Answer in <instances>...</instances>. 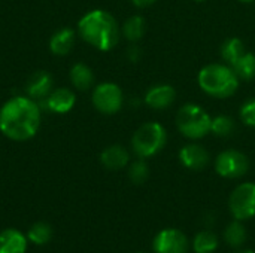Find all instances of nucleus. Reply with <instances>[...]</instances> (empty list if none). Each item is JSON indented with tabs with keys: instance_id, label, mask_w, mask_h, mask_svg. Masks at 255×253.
<instances>
[{
	"instance_id": "1",
	"label": "nucleus",
	"mask_w": 255,
	"mask_h": 253,
	"mask_svg": "<svg viewBox=\"0 0 255 253\" xmlns=\"http://www.w3.org/2000/svg\"><path fill=\"white\" fill-rule=\"evenodd\" d=\"M42 122L40 103L28 95H13L0 107V133L12 142L33 139Z\"/></svg>"
},
{
	"instance_id": "2",
	"label": "nucleus",
	"mask_w": 255,
	"mask_h": 253,
	"mask_svg": "<svg viewBox=\"0 0 255 253\" xmlns=\"http://www.w3.org/2000/svg\"><path fill=\"white\" fill-rule=\"evenodd\" d=\"M78 36L97 51H112L121 39V25L117 18L103 9H93L81 16L76 27Z\"/></svg>"
},
{
	"instance_id": "3",
	"label": "nucleus",
	"mask_w": 255,
	"mask_h": 253,
	"mask_svg": "<svg viewBox=\"0 0 255 253\" xmlns=\"http://www.w3.org/2000/svg\"><path fill=\"white\" fill-rule=\"evenodd\" d=\"M197 82L205 94L214 98H227L238 91L241 79L229 64L214 63L199 72Z\"/></svg>"
},
{
	"instance_id": "4",
	"label": "nucleus",
	"mask_w": 255,
	"mask_h": 253,
	"mask_svg": "<svg viewBox=\"0 0 255 253\" xmlns=\"http://www.w3.org/2000/svg\"><path fill=\"white\" fill-rule=\"evenodd\" d=\"M212 116L199 104H184L176 113V127L179 133L190 140H200L211 133Z\"/></svg>"
},
{
	"instance_id": "5",
	"label": "nucleus",
	"mask_w": 255,
	"mask_h": 253,
	"mask_svg": "<svg viewBox=\"0 0 255 253\" xmlns=\"http://www.w3.org/2000/svg\"><path fill=\"white\" fill-rule=\"evenodd\" d=\"M167 142V131L158 122L140 125L131 137V151L137 158L148 160L157 155Z\"/></svg>"
},
{
	"instance_id": "6",
	"label": "nucleus",
	"mask_w": 255,
	"mask_h": 253,
	"mask_svg": "<svg viewBox=\"0 0 255 253\" xmlns=\"http://www.w3.org/2000/svg\"><path fill=\"white\" fill-rule=\"evenodd\" d=\"M91 103L94 109L103 115H115L123 109L124 92L114 82H102L93 88Z\"/></svg>"
},
{
	"instance_id": "7",
	"label": "nucleus",
	"mask_w": 255,
	"mask_h": 253,
	"mask_svg": "<svg viewBox=\"0 0 255 253\" xmlns=\"http://www.w3.org/2000/svg\"><path fill=\"white\" fill-rule=\"evenodd\" d=\"M229 210L238 221H248L255 216V183L244 182L238 185L229 198Z\"/></svg>"
},
{
	"instance_id": "8",
	"label": "nucleus",
	"mask_w": 255,
	"mask_h": 253,
	"mask_svg": "<svg viewBox=\"0 0 255 253\" xmlns=\"http://www.w3.org/2000/svg\"><path fill=\"white\" fill-rule=\"evenodd\" d=\"M215 171L224 179H241L250 171V160L241 151L227 149L215 158Z\"/></svg>"
},
{
	"instance_id": "9",
	"label": "nucleus",
	"mask_w": 255,
	"mask_h": 253,
	"mask_svg": "<svg viewBox=\"0 0 255 253\" xmlns=\"http://www.w3.org/2000/svg\"><path fill=\"white\" fill-rule=\"evenodd\" d=\"M190 242L178 228H164L152 240L154 253H188Z\"/></svg>"
},
{
	"instance_id": "10",
	"label": "nucleus",
	"mask_w": 255,
	"mask_h": 253,
	"mask_svg": "<svg viewBox=\"0 0 255 253\" xmlns=\"http://www.w3.org/2000/svg\"><path fill=\"white\" fill-rule=\"evenodd\" d=\"M178 158H179V163L191 171L205 170L211 161L208 149L199 143H188L182 146L179 149Z\"/></svg>"
},
{
	"instance_id": "11",
	"label": "nucleus",
	"mask_w": 255,
	"mask_h": 253,
	"mask_svg": "<svg viewBox=\"0 0 255 253\" xmlns=\"http://www.w3.org/2000/svg\"><path fill=\"white\" fill-rule=\"evenodd\" d=\"M43 103V106L48 109V112L55 113V115H66L69 113L75 104H76V94L73 92V89L67 88V86H60V88H54L49 95L40 101Z\"/></svg>"
},
{
	"instance_id": "12",
	"label": "nucleus",
	"mask_w": 255,
	"mask_h": 253,
	"mask_svg": "<svg viewBox=\"0 0 255 253\" xmlns=\"http://www.w3.org/2000/svg\"><path fill=\"white\" fill-rule=\"evenodd\" d=\"M52 89H54V79L51 73L46 70L34 72L25 84V95L31 97L39 103L43 101Z\"/></svg>"
},
{
	"instance_id": "13",
	"label": "nucleus",
	"mask_w": 255,
	"mask_h": 253,
	"mask_svg": "<svg viewBox=\"0 0 255 253\" xmlns=\"http://www.w3.org/2000/svg\"><path fill=\"white\" fill-rule=\"evenodd\" d=\"M176 98V91L172 85L158 84L151 86L145 94V103L154 110H164L173 104Z\"/></svg>"
},
{
	"instance_id": "14",
	"label": "nucleus",
	"mask_w": 255,
	"mask_h": 253,
	"mask_svg": "<svg viewBox=\"0 0 255 253\" xmlns=\"http://www.w3.org/2000/svg\"><path fill=\"white\" fill-rule=\"evenodd\" d=\"M100 163L106 170L118 171L128 166L130 163V154L128 151L121 145H111L105 148L100 154Z\"/></svg>"
},
{
	"instance_id": "15",
	"label": "nucleus",
	"mask_w": 255,
	"mask_h": 253,
	"mask_svg": "<svg viewBox=\"0 0 255 253\" xmlns=\"http://www.w3.org/2000/svg\"><path fill=\"white\" fill-rule=\"evenodd\" d=\"M76 40V31L70 27H61L49 37V51L57 57H64L72 52Z\"/></svg>"
},
{
	"instance_id": "16",
	"label": "nucleus",
	"mask_w": 255,
	"mask_h": 253,
	"mask_svg": "<svg viewBox=\"0 0 255 253\" xmlns=\"http://www.w3.org/2000/svg\"><path fill=\"white\" fill-rule=\"evenodd\" d=\"M69 79L75 89L78 91H88L94 85V72L85 63H75L69 70Z\"/></svg>"
},
{
	"instance_id": "17",
	"label": "nucleus",
	"mask_w": 255,
	"mask_h": 253,
	"mask_svg": "<svg viewBox=\"0 0 255 253\" xmlns=\"http://www.w3.org/2000/svg\"><path fill=\"white\" fill-rule=\"evenodd\" d=\"M27 240L28 239L15 228L3 230L0 233V253H25Z\"/></svg>"
},
{
	"instance_id": "18",
	"label": "nucleus",
	"mask_w": 255,
	"mask_h": 253,
	"mask_svg": "<svg viewBox=\"0 0 255 253\" xmlns=\"http://www.w3.org/2000/svg\"><path fill=\"white\" fill-rule=\"evenodd\" d=\"M146 33V21L140 15H133L126 19L121 25V36H124L130 43H137Z\"/></svg>"
},
{
	"instance_id": "19",
	"label": "nucleus",
	"mask_w": 255,
	"mask_h": 253,
	"mask_svg": "<svg viewBox=\"0 0 255 253\" xmlns=\"http://www.w3.org/2000/svg\"><path fill=\"white\" fill-rule=\"evenodd\" d=\"M223 239H224L226 245L233 249H239L241 246H244L247 242V228L242 224V221L235 219L233 222H230L224 228Z\"/></svg>"
},
{
	"instance_id": "20",
	"label": "nucleus",
	"mask_w": 255,
	"mask_h": 253,
	"mask_svg": "<svg viewBox=\"0 0 255 253\" xmlns=\"http://www.w3.org/2000/svg\"><path fill=\"white\" fill-rule=\"evenodd\" d=\"M218 246H220V239L211 230H203L197 233L191 243L194 253H214L218 249Z\"/></svg>"
},
{
	"instance_id": "21",
	"label": "nucleus",
	"mask_w": 255,
	"mask_h": 253,
	"mask_svg": "<svg viewBox=\"0 0 255 253\" xmlns=\"http://www.w3.org/2000/svg\"><path fill=\"white\" fill-rule=\"evenodd\" d=\"M230 67L241 81H253L255 78V54L245 51Z\"/></svg>"
},
{
	"instance_id": "22",
	"label": "nucleus",
	"mask_w": 255,
	"mask_h": 253,
	"mask_svg": "<svg viewBox=\"0 0 255 253\" xmlns=\"http://www.w3.org/2000/svg\"><path fill=\"white\" fill-rule=\"evenodd\" d=\"M245 51V43L239 37H230L221 45V57L229 66H232Z\"/></svg>"
},
{
	"instance_id": "23",
	"label": "nucleus",
	"mask_w": 255,
	"mask_h": 253,
	"mask_svg": "<svg viewBox=\"0 0 255 253\" xmlns=\"http://www.w3.org/2000/svg\"><path fill=\"white\" fill-rule=\"evenodd\" d=\"M236 131V124L235 119L229 115H218L215 118H212L211 122V133L217 137L226 139L233 136Z\"/></svg>"
},
{
	"instance_id": "24",
	"label": "nucleus",
	"mask_w": 255,
	"mask_h": 253,
	"mask_svg": "<svg viewBox=\"0 0 255 253\" xmlns=\"http://www.w3.org/2000/svg\"><path fill=\"white\" fill-rule=\"evenodd\" d=\"M51 237H52V228L46 222H36L34 225L30 227L27 233V239L37 246L46 245L51 240Z\"/></svg>"
},
{
	"instance_id": "25",
	"label": "nucleus",
	"mask_w": 255,
	"mask_h": 253,
	"mask_svg": "<svg viewBox=\"0 0 255 253\" xmlns=\"http://www.w3.org/2000/svg\"><path fill=\"white\" fill-rule=\"evenodd\" d=\"M149 177V167L145 160L137 158L128 166V179L134 185H142Z\"/></svg>"
},
{
	"instance_id": "26",
	"label": "nucleus",
	"mask_w": 255,
	"mask_h": 253,
	"mask_svg": "<svg viewBox=\"0 0 255 253\" xmlns=\"http://www.w3.org/2000/svg\"><path fill=\"white\" fill-rule=\"evenodd\" d=\"M239 116H241V119L244 121L245 125L255 128V98L247 100V101L241 106Z\"/></svg>"
},
{
	"instance_id": "27",
	"label": "nucleus",
	"mask_w": 255,
	"mask_h": 253,
	"mask_svg": "<svg viewBox=\"0 0 255 253\" xmlns=\"http://www.w3.org/2000/svg\"><path fill=\"white\" fill-rule=\"evenodd\" d=\"M140 48L136 45V43H133L128 49H127V58L131 61V63H137L139 60H140Z\"/></svg>"
},
{
	"instance_id": "28",
	"label": "nucleus",
	"mask_w": 255,
	"mask_h": 253,
	"mask_svg": "<svg viewBox=\"0 0 255 253\" xmlns=\"http://www.w3.org/2000/svg\"><path fill=\"white\" fill-rule=\"evenodd\" d=\"M157 0H131V3L136 6V7H148L151 6L152 3H155Z\"/></svg>"
},
{
	"instance_id": "29",
	"label": "nucleus",
	"mask_w": 255,
	"mask_h": 253,
	"mask_svg": "<svg viewBox=\"0 0 255 253\" xmlns=\"http://www.w3.org/2000/svg\"><path fill=\"white\" fill-rule=\"evenodd\" d=\"M236 253H255L254 251H251V249H241V251H238Z\"/></svg>"
},
{
	"instance_id": "30",
	"label": "nucleus",
	"mask_w": 255,
	"mask_h": 253,
	"mask_svg": "<svg viewBox=\"0 0 255 253\" xmlns=\"http://www.w3.org/2000/svg\"><path fill=\"white\" fill-rule=\"evenodd\" d=\"M239 1H242V3H253L254 0H239Z\"/></svg>"
},
{
	"instance_id": "31",
	"label": "nucleus",
	"mask_w": 255,
	"mask_h": 253,
	"mask_svg": "<svg viewBox=\"0 0 255 253\" xmlns=\"http://www.w3.org/2000/svg\"><path fill=\"white\" fill-rule=\"evenodd\" d=\"M196 1H205V0H196Z\"/></svg>"
},
{
	"instance_id": "32",
	"label": "nucleus",
	"mask_w": 255,
	"mask_h": 253,
	"mask_svg": "<svg viewBox=\"0 0 255 253\" xmlns=\"http://www.w3.org/2000/svg\"><path fill=\"white\" fill-rule=\"evenodd\" d=\"M136 253H145V252H136Z\"/></svg>"
}]
</instances>
